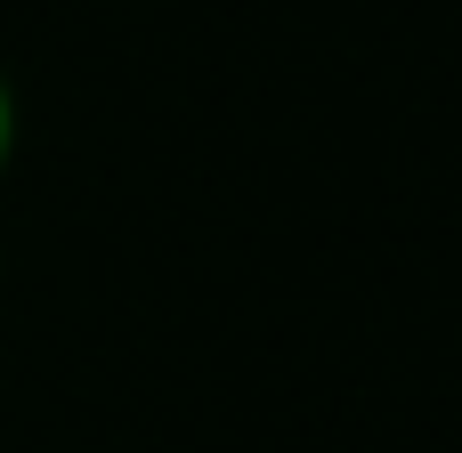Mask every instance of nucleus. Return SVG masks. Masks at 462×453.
<instances>
[{"label": "nucleus", "mask_w": 462, "mask_h": 453, "mask_svg": "<svg viewBox=\"0 0 462 453\" xmlns=\"http://www.w3.org/2000/svg\"><path fill=\"white\" fill-rule=\"evenodd\" d=\"M8 162H16V89L0 73V178H8Z\"/></svg>", "instance_id": "f257e3e1"}]
</instances>
